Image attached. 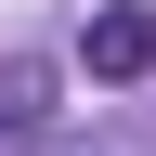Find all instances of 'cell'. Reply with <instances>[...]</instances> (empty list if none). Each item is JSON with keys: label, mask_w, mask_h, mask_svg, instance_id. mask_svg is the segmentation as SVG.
I'll use <instances>...</instances> for the list:
<instances>
[{"label": "cell", "mask_w": 156, "mask_h": 156, "mask_svg": "<svg viewBox=\"0 0 156 156\" xmlns=\"http://www.w3.org/2000/svg\"><path fill=\"white\" fill-rule=\"evenodd\" d=\"M65 156H78V143H65Z\"/></svg>", "instance_id": "3957f363"}, {"label": "cell", "mask_w": 156, "mask_h": 156, "mask_svg": "<svg viewBox=\"0 0 156 156\" xmlns=\"http://www.w3.org/2000/svg\"><path fill=\"white\" fill-rule=\"evenodd\" d=\"M78 52H91V78H143V65H156V13H143V0H104Z\"/></svg>", "instance_id": "6da1fadb"}, {"label": "cell", "mask_w": 156, "mask_h": 156, "mask_svg": "<svg viewBox=\"0 0 156 156\" xmlns=\"http://www.w3.org/2000/svg\"><path fill=\"white\" fill-rule=\"evenodd\" d=\"M52 117V65H0V130H39Z\"/></svg>", "instance_id": "7a4b0ae2"}]
</instances>
